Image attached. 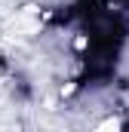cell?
<instances>
[{
  "label": "cell",
  "instance_id": "cell-1",
  "mask_svg": "<svg viewBox=\"0 0 129 132\" xmlns=\"http://www.w3.org/2000/svg\"><path fill=\"white\" fill-rule=\"evenodd\" d=\"M120 126H123V120H117V117H108L98 123V129H120Z\"/></svg>",
  "mask_w": 129,
  "mask_h": 132
}]
</instances>
